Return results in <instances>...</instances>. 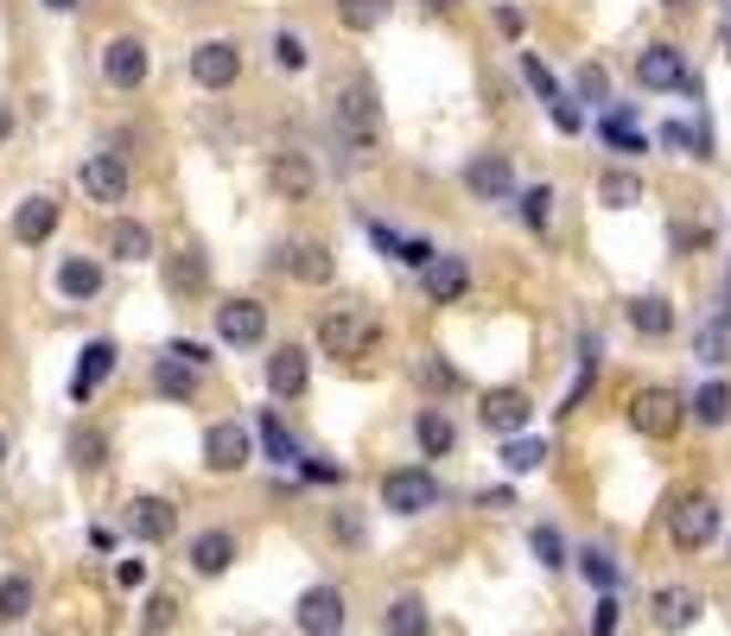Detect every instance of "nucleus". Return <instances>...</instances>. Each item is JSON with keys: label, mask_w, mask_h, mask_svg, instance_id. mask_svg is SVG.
<instances>
[{"label": "nucleus", "mask_w": 731, "mask_h": 636, "mask_svg": "<svg viewBox=\"0 0 731 636\" xmlns=\"http://www.w3.org/2000/svg\"><path fill=\"white\" fill-rule=\"evenodd\" d=\"M331 134L356 153V159H369L382 140V102H376V83L369 76H351V83H337L331 90Z\"/></svg>", "instance_id": "nucleus-1"}, {"label": "nucleus", "mask_w": 731, "mask_h": 636, "mask_svg": "<svg viewBox=\"0 0 731 636\" xmlns=\"http://www.w3.org/2000/svg\"><path fill=\"white\" fill-rule=\"evenodd\" d=\"M318 344L331 356H369L382 344V319L376 312H363V305H337L318 319Z\"/></svg>", "instance_id": "nucleus-2"}, {"label": "nucleus", "mask_w": 731, "mask_h": 636, "mask_svg": "<svg viewBox=\"0 0 731 636\" xmlns=\"http://www.w3.org/2000/svg\"><path fill=\"white\" fill-rule=\"evenodd\" d=\"M687 420V402L675 395V388H636L630 395V427L649 432V439H675Z\"/></svg>", "instance_id": "nucleus-3"}, {"label": "nucleus", "mask_w": 731, "mask_h": 636, "mask_svg": "<svg viewBox=\"0 0 731 636\" xmlns=\"http://www.w3.org/2000/svg\"><path fill=\"white\" fill-rule=\"evenodd\" d=\"M382 503L395 509V515H427V509H439V478L420 471V465L388 471V478H382Z\"/></svg>", "instance_id": "nucleus-4"}, {"label": "nucleus", "mask_w": 731, "mask_h": 636, "mask_svg": "<svg viewBox=\"0 0 731 636\" xmlns=\"http://www.w3.org/2000/svg\"><path fill=\"white\" fill-rule=\"evenodd\" d=\"M668 534H675L681 554H700L712 534H719V503H712V497H681L675 515H668Z\"/></svg>", "instance_id": "nucleus-5"}, {"label": "nucleus", "mask_w": 731, "mask_h": 636, "mask_svg": "<svg viewBox=\"0 0 731 636\" xmlns=\"http://www.w3.org/2000/svg\"><path fill=\"white\" fill-rule=\"evenodd\" d=\"M217 337L236 344V351L261 344V337H268V305H261V300H223V305H217Z\"/></svg>", "instance_id": "nucleus-6"}, {"label": "nucleus", "mask_w": 731, "mask_h": 636, "mask_svg": "<svg viewBox=\"0 0 731 636\" xmlns=\"http://www.w3.org/2000/svg\"><path fill=\"white\" fill-rule=\"evenodd\" d=\"M464 191L478 204H497L515 191V166H509V153H478L471 166H464Z\"/></svg>", "instance_id": "nucleus-7"}, {"label": "nucleus", "mask_w": 731, "mask_h": 636, "mask_svg": "<svg viewBox=\"0 0 731 636\" xmlns=\"http://www.w3.org/2000/svg\"><path fill=\"white\" fill-rule=\"evenodd\" d=\"M191 76H198L203 90H229L236 76H242V51L229 45V39H203L191 51Z\"/></svg>", "instance_id": "nucleus-8"}, {"label": "nucleus", "mask_w": 731, "mask_h": 636, "mask_svg": "<svg viewBox=\"0 0 731 636\" xmlns=\"http://www.w3.org/2000/svg\"><path fill=\"white\" fill-rule=\"evenodd\" d=\"M636 83H643V90H681L687 83L681 45H643L636 51Z\"/></svg>", "instance_id": "nucleus-9"}, {"label": "nucleus", "mask_w": 731, "mask_h": 636, "mask_svg": "<svg viewBox=\"0 0 731 636\" xmlns=\"http://www.w3.org/2000/svg\"><path fill=\"white\" fill-rule=\"evenodd\" d=\"M115 363H122V351L108 344V337H96V344H83V356H76V376H71V402L83 407L90 395H96L102 382L115 376Z\"/></svg>", "instance_id": "nucleus-10"}, {"label": "nucleus", "mask_w": 731, "mask_h": 636, "mask_svg": "<svg viewBox=\"0 0 731 636\" xmlns=\"http://www.w3.org/2000/svg\"><path fill=\"white\" fill-rule=\"evenodd\" d=\"M147 45L140 39H108V51H102V76L115 83V90H140L147 83Z\"/></svg>", "instance_id": "nucleus-11"}, {"label": "nucleus", "mask_w": 731, "mask_h": 636, "mask_svg": "<svg viewBox=\"0 0 731 636\" xmlns=\"http://www.w3.org/2000/svg\"><path fill=\"white\" fill-rule=\"evenodd\" d=\"M529 395H522V388H490V395H483V407H478V420L490 432H497V439H509V432H522L529 427Z\"/></svg>", "instance_id": "nucleus-12"}, {"label": "nucleus", "mask_w": 731, "mask_h": 636, "mask_svg": "<svg viewBox=\"0 0 731 636\" xmlns=\"http://www.w3.org/2000/svg\"><path fill=\"white\" fill-rule=\"evenodd\" d=\"M300 630L305 636H337L344 630V592L337 585H312L300 598Z\"/></svg>", "instance_id": "nucleus-13"}, {"label": "nucleus", "mask_w": 731, "mask_h": 636, "mask_svg": "<svg viewBox=\"0 0 731 636\" xmlns=\"http://www.w3.org/2000/svg\"><path fill=\"white\" fill-rule=\"evenodd\" d=\"M76 178H83V191H90L96 204H122L127 198V166L115 159V153H90Z\"/></svg>", "instance_id": "nucleus-14"}, {"label": "nucleus", "mask_w": 731, "mask_h": 636, "mask_svg": "<svg viewBox=\"0 0 731 636\" xmlns=\"http://www.w3.org/2000/svg\"><path fill=\"white\" fill-rule=\"evenodd\" d=\"M203 465L210 471H242L249 465V432L236 427V420H217V427L203 432Z\"/></svg>", "instance_id": "nucleus-15"}, {"label": "nucleus", "mask_w": 731, "mask_h": 636, "mask_svg": "<svg viewBox=\"0 0 731 636\" xmlns=\"http://www.w3.org/2000/svg\"><path fill=\"white\" fill-rule=\"evenodd\" d=\"M268 178H274V191L280 198H293V204H305L312 191H318V173H312V159L305 153H274V166H268Z\"/></svg>", "instance_id": "nucleus-16"}, {"label": "nucleus", "mask_w": 731, "mask_h": 636, "mask_svg": "<svg viewBox=\"0 0 731 636\" xmlns=\"http://www.w3.org/2000/svg\"><path fill=\"white\" fill-rule=\"evenodd\" d=\"M420 274H427V293L439 305H452V300H464V293H471V268H464V254H432Z\"/></svg>", "instance_id": "nucleus-17"}, {"label": "nucleus", "mask_w": 731, "mask_h": 636, "mask_svg": "<svg viewBox=\"0 0 731 636\" xmlns=\"http://www.w3.org/2000/svg\"><path fill=\"white\" fill-rule=\"evenodd\" d=\"M127 529L140 534V541H173L178 509L166 503V497H134V503H127Z\"/></svg>", "instance_id": "nucleus-18"}, {"label": "nucleus", "mask_w": 731, "mask_h": 636, "mask_svg": "<svg viewBox=\"0 0 731 636\" xmlns=\"http://www.w3.org/2000/svg\"><path fill=\"white\" fill-rule=\"evenodd\" d=\"M274 268H286V274H300L305 286H325L331 274H337V261H331L325 242H300V249H280Z\"/></svg>", "instance_id": "nucleus-19"}, {"label": "nucleus", "mask_w": 731, "mask_h": 636, "mask_svg": "<svg viewBox=\"0 0 731 636\" xmlns=\"http://www.w3.org/2000/svg\"><path fill=\"white\" fill-rule=\"evenodd\" d=\"M58 217H64V210H58V198H25L20 210H13V242L39 249L51 229H58Z\"/></svg>", "instance_id": "nucleus-20"}, {"label": "nucleus", "mask_w": 731, "mask_h": 636, "mask_svg": "<svg viewBox=\"0 0 731 636\" xmlns=\"http://www.w3.org/2000/svg\"><path fill=\"white\" fill-rule=\"evenodd\" d=\"M693 617H700V592H693V585H661L656 592V630H687V624H693Z\"/></svg>", "instance_id": "nucleus-21"}, {"label": "nucleus", "mask_w": 731, "mask_h": 636, "mask_svg": "<svg viewBox=\"0 0 731 636\" xmlns=\"http://www.w3.org/2000/svg\"><path fill=\"white\" fill-rule=\"evenodd\" d=\"M268 388H274L280 402L305 395V351H300V344H280V351L268 356Z\"/></svg>", "instance_id": "nucleus-22"}, {"label": "nucleus", "mask_w": 731, "mask_h": 636, "mask_svg": "<svg viewBox=\"0 0 731 636\" xmlns=\"http://www.w3.org/2000/svg\"><path fill=\"white\" fill-rule=\"evenodd\" d=\"M153 388H159L166 402H191V395H198V369H191L185 356L166 351L159 363H153Z\"/></svg>", "instance_id": "nucleus-23"}, {"label": "nucleus", "mask_w": 731, "mask_h": 636, "mask_svg": "<svg viewBox=\"0 0 731 636\" xmlns=\"http://www.w3.org/2000/svg\"><path fill=\"white\" fill-rule=\"evenodd\" d=\"M598 134H605V140H610L617 153H649V134L636 127V108H630V102H617L605 122H598Z\"/></svg>", "instance_id": "nucleus-24"}, {"label": "nucleus", "mask_w": 731, "mask_h": 636, "mask_svg": "<svg viewBox=\"0 0 731 636\" xmlns=\"http://www.w3.org/2000/svg\"><path fill=\"white\" fill-rule=\"evenodd\" d=\"M229 560H236V534H229V529H203L198 541H191V566H198L203 580H210V573H223Z\"/></svg>", "instance_id": "nucleus-25"}, {"label": "nucleus", "mask_w": 731, "mask_h": 636, "mask_svg": "<svg viewBox=\"0 0 731 636\" xmlns=\"http://www.w3.org/2000/svg\"><path fill=\"white\" fill-rule=\"evenodd\" d=\"M414 439H420V452L427 458H446L458 446V427L439 414V407H420V420H414Z\"/></svg>", "instance_id": "nucleus-26"}, {"label": "nucleus", "mask_w": 731, "mask_h": 636, "mask_svg": "<svg viewBox=\"0 0 731 636\" xmlns=\"http://www.w3.org/2000/svg\"><path fill=\"white\" fill-rule=\"evenodd\" d=\"M427 630H432V617L414 592H401V598L388 605V617H382V636H427Z\"/></svg>", "instance_id": "nucleus-27"}, {"label": "nucleus", "mask_w": 731, "mask_h": 636, "mask_svg": "<svg viewBox=\"0 0 731 636\" xmlns=\"http://www.w3.org/2000/svg\"><path fill=\"white\" fill-rule=\"evenodd\" d=\"M58 293H64V300H96L102 293V268L96 261H83V254H71V261L58 268Z\"/></svg>", "instance_id": "nucleus-28"}, {"label": "nucleus", "mask_w": 731, "mask_h": 636, "mask_svg": "<svg viewBox=\"0 0 731 636\" xmlns=\"http://www.w3.org/2000/svg\"><path fill=\"white\" fill-rule=\"evenodd\" d=\"M630 325L643 337H668L675 331V305L661 300V293H643V300H630Z\"/></svg>", "instance_id": "nucleus-29"}, {"label": "nucleus", "mask_w": 731, "mask_h": 636, "mask_svg": "<svg viewBox=\"0 0 731 636\" xmlns=\"http://www.w3.org/2000/svg\"><path fill=\"white\" fill-rule=\"evenodd\" d=\"M693 356L700 363H731V312H719V319H707L693 331Z\"/></svg>", "instance_id": "nucleus-30"}, {"label": "nucleus", "mask_w": 731, "mask_h": 636, "mask_svg": "<svg viewBox=\"0 0 731 636\" xmlns=\"http://www.w3.org/2000/svg\"><path fill=\"white\" fill-rule=\"evenodd\" d=\"M108 249H115V261H147V254H153V229L147 223H127V217H122V223L108 229Z\"/></svg>", "instance_id": "nucleus-31"}, {"label": "nucleus", "mask_w": 731, "mask_h": 636, "mask_svg": "<svg viewBox=\"0 0 731 636\" xmlns=\"http://www.w3.org/2000/svg\"><path fill=\"white\" fill-rule=\"evenodd\" d=\"M261 446H268V458H274V465H300V439L286 432V420H280L274 407L261 414Z\"/></svg>", "instance_id": "nucleus-32"}, {"label": "nucleus", "mask_w": 731, "mask_h": 636, "mask_svg": "<svg viewBox=\"0 0 731 636\" xmlns=\"http://www.w3.org/2000/svg\"><path fill=\"white\" fill-rule=\"evenodd\" d=\"M71 458H76V471H102V465H108V432L102 427H76L71 432Z\"/></svg>", "instance_id": "nucleus-33"}, {"label": "nucleus", "mask_w": 731, "mask_h": 636, "mask_svg": "<svg viewBox=\"0 0 731 636\" xmlns=\"http://www.w3.org/2000/svg\"><path fill=\"white\" fill-rule=\"evenodd\" d=\"M693 420H700V427H725L731 420V388L725 382H707V388L693 395Z\"/></svg>", "instance_id": "nucleus-34"}, {"label": "nucleus", "mask_w": 731, "mask_h": 636, "mask_svg": "<svg viewBox=\"0 0 731 636\" xmlns=\"http://www.w3.org/2000/svg\"><path fill=\"white\" fill-rule=\"evenodd\" d=\"M503 465H509V471H541V465H547V439H529V432H509Z\"/></svg>", "instance_id": "nucleus-35"}, {"label": "nucleus", "mask_w": 731, "mask_h": 636, "mask_svg": "<svg viewBox=\"0 0 731 636\" xmlns=\"http://www.w3.org/2000/svg\"><path fill=\"white\" fill-rule=\"evenodd\" d=\"M166 286H173V293H198L203 286V254L198 249L173 254V261H166Z\"/></svg>", "instance_id": "nucleus-36"}, {"label": "nucleus", "mask_w": 731, "mask_h": 636, "mask_svg": "<svg viewBox=\"0 0 731 636\" xmlns=\"http://www.w3.org/2000/svg\"><path fill=\"white\" fill-rule=\"evenodd\" d=\"M598 198H605L610 210H630V204H643V178L636 173H605L598 178Z\"/></svg>", "instance_id": "nucleus-37"}, {"label": "nucleus", "mask_w": 731, "mask_h": 636, "mask_svg": "<svg viewBox=\"0 0 731 636\" xmlns=\"http://www.w3.org/2000/svg\"><path fill=\"white\" fill-rule=\"evenodd\" d=\"M337 20L351 25V32H376L388 20V0H337Z\"/></svg>", "instance_id": "nucleus-38"}, {"label": "nucleus", "mask_w": 731, "mask_h": 636, "mask_svg": "<svg viewBox=\"0 0 731 636\" xmlns=\"http://www.w3.org/2000/svg\"><path fill=\"white\" fill-rule=\"evenodd\" d=\"M25 611H32V580H25V573L0 580V617L13 624V617H25Z\"/></svg>", "instance_id": "nucleus-39"}, {"label": "nucleus", "mask_w": 731, "mask_h": 636, "mask_svg": "<svg viewBox=\"0 0 731 636\" xmlns=\"http://www.w3.org/2000/svg\"><path fill=\"white\" fill-rule=\"evenodd\" d=\"M522 223L529 229L554 223V191H547V185H529V191H522Z\"/></svg>", "instance_id": "nucleus-40"}, {"label": "nucleus", "mask_w": 731, "mask_h": 636, "mask_svg": "<svg viewBox=\"0 0 731 636\" xmlns=\"http://www.w3.org/2000/svg\"><path fill=\"white\" fill-rule=\"evenodd\" d=\"M529 548H534V560H541V566H566V541H560V529H547V522L529 534Z\"/></svg>", "instance_id": "nucleus-41"}, {"label": "nucleus", "mask_w": 731, "mask_h": 636, "mask_svg": "<svg viewBox=\"0 0 731 636\" xmlns=\"http://www.w3.org/2000/svg\"><path fill=\"white\" fill-rule=\"evenodd\" d=\"M579 573L592 585H605V592H610V585H617V560H610L605 548H585V554H579Z\"/></svg>", "instance_id": "nucleus-42"}, {"label": "nucleus", "mask_w": 731, "mask_h": 636, "mask_svg": "<svg viewBox=\"0 0 731 636\" xmlns=\"http://www.w3.org/2000/svg\"><path fill=\"white\" fill-rule=\"evenodd\" d=\"M420 382H427V388H439V395L464 388V376H458V369L446 363V356H427V363H420Z\"/></svg>", "instance_id": "nucleus-43"}, {"label": "nucleus", "mask_w": 731, "mask_h": 636, "mask_svg": "<svg viewBox=\"0 0 731 636\" xmlns=\"http://www.w3.org/2000/svg\"><path fill=\"white\" fill-rule=\"evenodd\" d=\"M522 76H529V90H534V96H541V102H554V96H560L554 71H547V64H541L534 51H522Z\"/></svg>", "instance_id": "nucleus-44"}, {"label": "nucleus", "mask_w": 731, "mask_h": 636, "mask_svg": "<svg viewBox=\"0 0 731 636\" xmlns=\"http://www.w3.org/2000/svg\"><path fill=\"white\" fill-rule=\"evenodd\" d=\"M363 515H356V509H337V515H331V541H344V548H363Z\"/></svg>", "instance_id": "nucleus-45"}, {"label": "nucleus", "mask_w": 731, "mask_h": 636, "mask_svg": "<svg viewBox=\"0 0 731 636\" xmlns=\"http://www.w3.org/2000/svg\"><path fill=\"white\" fill-rule=\"evenodd\" d=\"M274 64H280V71H305V39L274 32Z\"/></svg>", "instance_id": "nucleus-46"}, {"label": "nucleus", "mask_w": 731, "mask_h": 636, "mask_svg": "<svg viewBox=\"0 0 731 636\" xmlns=\"http://www.w3.org/2000/svg\"><path fill=\"white\" fill-rule=\"evenodd\" d=\"M579 102H610V76H605V64H585V71H579Z\"/></svg>", "instance_id": "nucleus-47"}, {"label": "nucleus", "mask_w": 731, "mask_h": 636, "mask_svg": "<svg viewBox=\"0 0 731 636\" xmlns=\"http://www.w3.org/2000/svg\"><path fill=\"white\" fill-rule=\"evenodd\" d=\"M173 617H178V598H173V592H153V598H147V630H166Z\"/></svg>", "instance_id": "nucleus-48"}, {"label": "nucleus", "mask_w": 731, "mask_h": 636, "mask_svg": "<svg viewBox=\"0 0 731 636\" xmlns=\"http://www.w3.org/2000/svg\"><path fill=\"white\" fill-rule=\"evenodd\" d=\"M547 108H554V122L566 127V134H579V127H585V108H579V102H573V96H554V102H547Z\"/></svg>", "instance_id": "nucleus-49"}, {"label": "nucleus", "mask_w": 731, "mask_h": 636, "mask_svg": "<svg viewBox=\"0 0 731 636\" xmlns=\"http://www.w3.org/2000/svg\"><path fill=\"white\" fill-rule=\"evenodd\" d=\"M300 471L312 483H344V465H331V458H300Z\"/></svg>", "instance_id": "nucleus-50"}, {"label": "nucleus", "mask_w": 731, "mask_h": 636, "mask_svg": "<svg viewBox=\"0 0 731 636\" xmlns=\"http://www.w3.org/2000/svg\"><path fill=\"white\" fill-rule=\"evenodd\" d=\"M592 636H617V598H598V617H592Z\"/></svg>", "instance_id": "nucleus-51"}, {"label": "nucleus", "mask_w": 731, "mask_h": 636, "mask_svg": "<svg viewBox=\"0 0 731 636\" xmlns=\"http://www.w3.org/2000/svg\"><path fill=\"white\" fill-rule=\"evenodd\" d=\"M115 580H122L127 592H134V585H147V560H122V566H115Z\"/></svg>", "instance_id": "nucleus-52"}, {"label": "nucleus", "mask_w": 731, "mask_h": 636, "mask_svg": "<svg viewBox=\"0 0 731 636\" xmlns=\"http://www.w3.org/2000/svg\"><path fill=\"white\" fill-rule=\"evenodd\" d=\"M173 356H185L191 369H203V363H210V351H203V344H191V337H178V344H173Z\"/></svg>", "instance_id": "nucleus-53"}, {"label": "nucleus", "mask_w": 731, "mask_h": 636, "mask_svg": "<svg viewBox=\"0 0 731 636\" xmlns=\"http://www.w3.org/2000/svg\"><path fill=\"white\" fill-rule=\"evenodd\" d=\"M7 134H13V108H7V102H0V140H7Z\"/></svg>", "instance_id": "nucleus-54"}, {"label": "nucleus", "mask_w": 731, "mask_h": 636, "mask_svg": "<svg viewBox=\"0 0 731 636\" xmlns=\"http://www.w3.org/2000/svg\"><path fill=\"white\" fill-rule=\"evenodd\" d=\"M45 7H51V13H71L76 0H45Z\"/></svg>", "instance_id": "nucleus-55"}, {"label": "nucleus", "mask_w": 731, "mask_h": 636, "mask_svg": "<svg viewBox=\"0 0 731 636\" xmlns=\"http://www.w3.org/2000/svg\"><path fill=\"white\" fill-rule=\"evenodd\" d=\"M427 7H432V13H446V7H458V0H427Z\"/></svg>", "instance_id": "nucleus-56"}, {"label": "nucleus", "mask_w": 731, "mask_h": 636, "mask_svg": "<svg viewBox=\"0 0 731 636\" xmlns=\"http://www.w3.org/2000/svg\"><path fill=\"white\" fill-rule=\"evenodd\" d=\"M661 7H675V13H681V7H693V0H661Z\"/></svg>", "instance_id": "nucleus-57"}, {"label": "nucleus", "mask_w": 731, "mask_h": 636, "mask_svg": "<svg viewBox=\"0 0 731 636\" xmlns=\"http://www.w3.org/2000/svg\"><path fill=\"white\" fill-rule=\"evenodd\" d=\"M0 458H7V432H0Z\"/></svg>", "instance_id": "nucleus-58"}]
</instances>
